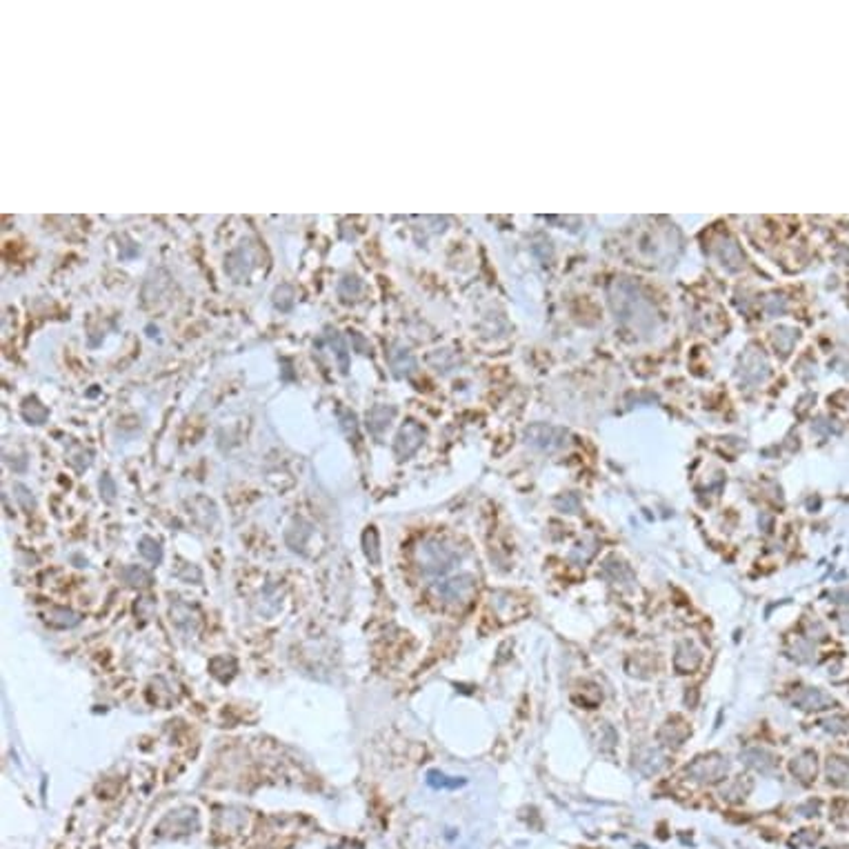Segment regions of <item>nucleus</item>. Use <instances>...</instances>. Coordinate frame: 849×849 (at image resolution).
Instances as JSON below:
<instances>
[{"instance_id":"nucleus-1","label":"nucleus","mask_w":849,"mask_h":849,"mask_svg":"<svg viewBox=\"0 0 849 849\" xmlns=\"http://www.w3.org/2000/svg\"><path fill=\"white\" fill-rule=\"evenodd\" d=\"M458 558V551L454 547H447L440 540H422L418 543V547L413 549V560H416L418 569L422 574H429V576H438L445 574L454 562Z\"/></svg>"},{"instance_id":"nucleus-2","label":"nucleus","mask_w":849,"mask_h":849,"mask_svg":"<svg viewBox=\"0 0 849 849\" xmlns=\"http://www.w3.org/2000/svg\"><path fill=\"white\" fill-rule=\"evenodd\" d=\"M438 593L445 605L463 609L472 602L474 593H476V578L472 574H458L449 580H445L438 587Z\"/></svg>"},{"instance_id":"nucleus-3","label":"nucleus","mask_w":849,"mask_h":849,"mask_svg":"<svg viewBox=\"0 0 849 849\" xmlns=\"http://www.w3.org/2000/svg\"><path fill=\"white\" fill-rule=\"evenodd\" d=\"M685 771H687V776L694 778L696 783L712 785V783H718V780H723L727 776L729 762L723 756H718V753H709V756L696 758Z\"/></svg>"},{"instance_id":"nucleus-4","label":"nucleus","mask_w":849,"mask_h":849,"mask_svg":"<svg viewBox=\"0 0 849 849\" xmlns=\"http://www.w3.org/2000/svg\"><path fill=\"white\" fill-rule=\"evenodd\" d=\"M420 440H422V431H420V427H418V424L413 422V420H409V422L405 424V427H402V429L398 431L394 449H396V454L400 456V458H407V456H411L413 452L418 449Z\"/></svg>"},{"instance_id":"nucleus-5","label":"nucleus","mask_w":849,"mask_h":849,"mask_svg":"<svg viewBox=\"0 0 849 849\" xmlns=\"http://www.w3.org/2000/svg\"><path fill=\"white\" fill-rule=\"evenodd\" d=\"M834 703L836 700L819 687H805L801 694L794 696V705H798L801 709H807V712H812V709H827Z\"/></svg>"},{"instance_id":"nucleus-6","label":"nucleus","mask_w":849,"mask_h":849,"mask_svg":"<svg viewBox=\"0 0 849 849\" xmlns=\"http://www.w3.org/2000/svg\"><path fill=\"white\" fill-rule=\"evenodd\" d=\"M167 825H172V834H189L192 830H198V812L196 810L172 812L161 823V827H167Z\"/></svg>"},{"instance_id":"nucleus-7","label":"nucleus","mask_w":849,"mask_h":849,"mask_svg":"<svg viewBox=\"0 0 849 849\" xmlns=\"http://www.w3.org/2000/svg\"><path fill=\"white\" fill-rule=\"evenodd\" d=\"M740 760L745 762L747 767L756 769L760 774H769L774 767H776V756L767 749H760V747H753L740 753Z\"/></svg>"},{"instance_id":"nucleus-8","label":"nucleus","mask_w":849,"mask_h":849,"mask_svg":"<svg viewBox=\"0 0 849 849\" xmlns=\"http://www.w3.org/2000/svg\"><path fill=\"white\" fill-rule=\"evenodd\" d=\"M789 767H792V774L801 783H812V778L816 776V753L801 751L798 756H794Z\"/></svg>"},{"instance_id":"nucleus-9","label":"nucleus","mask_w":849,"mask_h":849,"mask_svg":"<svg viewBox=\"0 0 849 849\" xmlns=\"http://www.w3.org/2000/svg\"><path fill=\"white\" fill-rule=\"evenodd\" d=\"M394 413H396L394 407H387V405L374 407V409L367 413V427H369V431L374 434V436H380V434H383V431L389 427V422H391V418H394Z\"/></svg>"},{"instance_id":"nucleus-10","label":"nucleus","mask_w":849,"mask_h":849,"mask_svg":"<svg viewBox=\"0 0 849 849\" xmlns=\"http://www.w3.org/2000/svg\"><path fill=\"white\" fill-rule=\"evenodd\" d=\"M827 778L836 787H849V760L841 756H830V760H827Z\"/></svg>"},{"instance_id":"nucleus-11","label":"nucleus","mask_w":849,"mask_h":849,"mask_svg":"<svg viewBox=\"0 0 849 849\" xmlns=\"http://www.w3.org/2000/svg\"><path fill=\"white\" fill-rule=\"evenodd\" d=\"M47 623L51 625V627L71 629L80 623V614L69 609V607H51L47 611Z\"/></svg>"},{"instance_id":"nucleus-12","label":"nucleus","mask_w":849,"mask_h":849,"mask_svg":"<svg viewBox=\"0 0 849 849\" xmlns=\"http://www.w3.org/2000/svg\"><path fill=\"white\" fill-rule=\"evenodd\" d=\"M120 576H123V580L127 582V585L134 587V589H147L154 582L150 571H147L145 567H141V565H127L120 571Z\"/></svg>"},{"instance_id":"nucleus-13","label":"nucleus","mask_w":849,"mask_h":849,"mask_svg":"<svg viewBox=\"0 0 849 849\" xmlns=\"http://www.w3.org/2000/svg\"><path fill=\"white\" fill-rule=\"evenodd\" d=\"M363 551L371 565H380V543L376 527H367L363 532Z\"/></svg>"},{"instance_id":"nucleus-14","label":"nucleus","mask_w":849,"mask_h":849,"mask_svg":"<svg viewBox=\"0 0 849 849\" xmlns=\"http://www.w3.org/2000/svg\"><path fill=\"white\" fill-rule=\"evenodd\" d=\"M325 338H327L329 347H332L334 352H336V356H338V363H341V371H343V374H347V369H349V360H347V358H349V356H347V347H345V343H343L341 334H338L336 329L327 327Z\"/></svg>"},{"instance_id":"nucleus-15","label":"nucleus","mask_w":849,"mask_h":849,"mask_svg":"<svg viewBox=\"0 0 849 849\" xmlns=\"http://www.w3.org/2000/svg\"><path fill=\"white\" fill-rule=\"evenodd\" d=\"M47 416H49L47 407L40 405L36 398H27V400L23 402V418H25L29 424H42V422L47 420Z\"/></svg>"},{"instance_id":"nucleus-16","label":"nucleus","mask_w":849,"mask_h":849,"mask_svg":"<svg viewBox=\"0 0 849 849\" xmlns=\"http://www.w3.org/2000/svg\"><path fill=\"white\" fill-rule=\"evenodd\" d=\"M138 551L143 554V558H147L152 565H161L163 562V547L158 540L150 538V536H143L141 543H138Z\"/></svg>"},{"instance_id":"nucleus-17","label":"nucleus","mask_w":849,"mask_h":849,"mask_svg":"<svg viewBox=\"0 0 849 849\" xmlns=\"http://www.w3.org/2000/svg\"><path fill=\"white\" fill-rule=\"evenodd\" d=\"M427 785L434 789H456V787H463L465 778H452V776H447V774L431 769L427 774Z\"/></svg>"},{"instance_id":"nucleus-18","label":"nucleus","mask_w":849,"mask_h":849,"mask_svg":"<svg viewBox=\"0 0 849 849\" xmlns=\"http://www.w3.org/2000/svg\"><path fill=\"white\" fill-rule=\"evenodd\" d=\"M360 289H363V283H360L358 276H352V274L343 276V280L338 283V294L343 296V301H354L360 294Z\"/></svg>"},{"instance_id":"nucleus-19","label":"nucleus","mask_w":849,"mask_h":849,"mask_svg":"<svg viewBox=\"0 0 849 849\" xmlns=\"http://www.w3.org/2000/svg\"><path fill=\"white\" fill-rule=\"evenodd\" d=\"M341 427H343V431L347 434V438H356V416H354V411H349V409H343L341 411Z\"/></svg>"},{"instance_id":"nucleus-20","label":"nucleus","mask_w":849,"mask_h":849,"mask_svg":"<svg viewBox=\"0 0 849 849\" xmlns=\"http://www.w3.org/2000/svg\"><path fill=\"white\" fill-rule=\"evenodd\" d=\"M100 492L105 494V501H107V503H111V501H114V496H116V485H114V481H111V476H109V474H102V479H100Z\"/></svg>"},{"instance_id":"nucleus-21","label":"nucleus","mask_w":849,"mask_h":849,"mask_svg":"<svg viewBox=\"0 0 849 849\" xmlns=\"http://www.w3.org/2000/svg\"><path fill=\"white\" fill-rule=\"evenodd\" d=\"M14 490L18 492V494H16V498H18L20 503H23V507H25V509H31V507H34V498H31V494H29L27 487H23V485H16Z\"/></svg>"},{"instance_id":"nucleus-22","label":"nucleus","mask_w":849,"mask_h":849,"mask_svg":"<svg viewBox=\"0 0 849 849\" xmlns=\"http://www.w3.org/2000/svg\"><path fill=\"white\" fill-rule=\"evenodd\" d=\"M349 336L354 338V343H356V347H358V352H360V354H367V352H369V347L365 345L363 336H360L358 332H349Z\"/></svg>"},{"instance_id":"nucleus-23","label":"nucleus","mask_w":849,"mask_h":849,"mask_svg":"<svg viewBox=\"0 0 849 849\" xmlns=\"http://www.w3.org/2000/svg\"><path fill=\"white\" fill-rule=\"evenodd\" d=\"M832 598H834V602H843V605H849V589H843V591H834V593H832Z\"/></svg>"},{"instance_id":"nucleus-24","label":"nucleus","mask_w":849,"mask_h":849,"mask_svg":"<svg viewBox=\"0 0 849 849\" xmlns=\"http://www.w3.org/2000/svg\"><path fill=\"white\" fill-rule=\"evenodd\" d=\"M838 623H841V629H843L845 634H849V611H847V614H843V616L838 618Z\"/></svg>"}]
</instances>
